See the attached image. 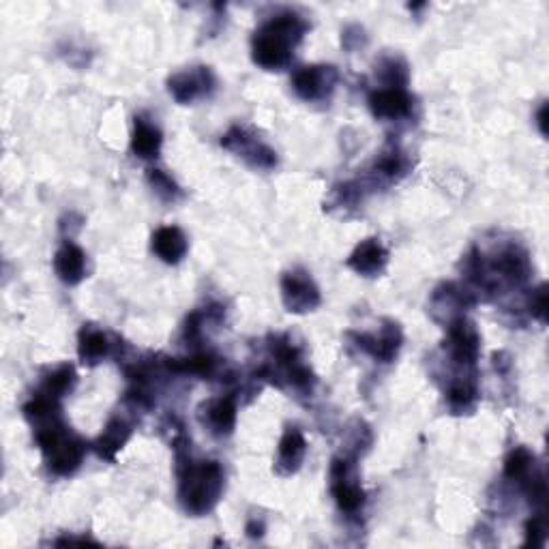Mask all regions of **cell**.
<instances>
[{
	"label": "cell",
	"mask_w": 549,
	"mask_h": 549,
	"mask_svg": "<svg viewBox=\"0 0 549 549\" xmlns=\"http://www.w3.org/2000/svg\"><path fill=\"white\" fill-rule=\"evenodd\" d=\"M221 146L254 170L269 172L275 170L279 163L275 148L266 144L256 131H251L245 125H232L224 136H221Z\"/></svg>",
	"instance_id": "obj_8"
},
{
	"label": "cell",
	"mask_w": 549,
	"mask_h": 549,
	"mask_svg": "<svg viewBox=\"0 0 549 549\" xmlns=\"http://www.w3.org/2000/svg\"><path fill=\"white\" fill-rule=\"evenodd\" d=\"M412 170V161L408 153L397 142L384 146V151L376 157L369 168V183L376 185H395L406 178Z\"/></svg>",
	"instance_id": "obj_16"
},
{
	"label": "cell",
	"mask_w": 549,
	"mask_h": 549,
	"mask_svg": "<svg viewBox=\"0 0 549 549\" xmlns=\"http://www.w3.org/2000/svg\"><path fill=\"white\" fill-rule=\"evenodd\" d=\"M526 309L534 320H539L541 324H547V286L545 284L530 290L528 299H526Z\"/></svg>",
	"instance_id": "obj_28"
},
{
	"label": "cell",
	"mask_w": 549,
	"mask_h": 549,
	"mask_svg": "<svg viewBox=\"0 0 549 549\" xmlns=\"http://www.w3.org/2000/svg\"><path fill=\"white\" fill-rule=\"evenodd\" d=\"M309 28V22L301 13L292 9L277 11L275 16L264 20L251 37V58L264 71L290 67Z\"/></svg>",
	"instance_id": "obj_4"
},
{
	"label": "cell",
	"mask_w": 549,
	"mask_h": 549,
	"mask_svg": "<svg viewBox=\"0 0 549 549\" xmlns=\"http://www.w3.org/2000/svg\"><path fill=\"white\" fill-rule=\"evenodd\" d=\"M305 455H307V440L303 432L296 425H288L277 447L275 472L279 477H292V474L301 470Z\"/></svg>",
	"instance_id": "obj_20"
},
{
	"label": "cell",
	"mask_w": 549,
	"mask_h": 549,
	"mask_svg": "<svg viewBox=\"0 0 549 549\" xmlns=\"http://www.w3.org/2000/svg\"><path fill=\"white\" fill-rule=\"evenodd\" d=\"M264 530H266V526H264V519L260 517H249V522H247V526H245V532H247V537H251V539H260L262 537V534H264Z\"/></svg>",
	"instance_id": "obj_31"
},
{
	"label": "cell",
	"mask_w": 549,
	"mask_h": 549,
	"mask_svg": "<svg viewBox=\"0 0 549 549\" xmlns=\"http://www.w3.org/2000/svg\"><path fill=\"white\" fill-rule=\"evenodd\" d=\"M133 434V423L125 417V414H114V417L103 427L99 438L91 444V449L97 453L99 459H106V462L114 464L116 455L125 449Z\"/></svg>",
	"instance_id": "obj_21"
},
{
	"label": "cell",
	"mask_w": 549,
	"mask_h": 549,
	"mask_svg": "<svg viewBox=\"0 0 549 549\" xmlns=\"http://www.w3.org/2000/svg\"><path fill=\"white\" fill-rule=\"evenodd\" d=\"M151 249L163 264L174 266L178 262H183V258L187 256L189 241L185 232L178 226H161L153 234Z\"/></svg>",
	"instance_id": "obj_23"
},
{
	"label": "cell",
	"mask_w": 549,
	"mask_h": 549,
	"mask_svg": "<svg viewBox=\"0 0 549 549\" xmlns=\"http://www.w3.org/2000/svg\"><path fill=\"white\" fill-rule=\"evenodd\" d=\"M163 146V133L161 129L148 121L146 116L133 118V131H131V153L138 159L153 161L159 157Z\"/></svg>",
	"instance_id": "obj_24"
},
{
	"label": "cell",
	"mask_w": 549,
	"mask_h": 549,
	"mask_svg": "<svg viewBox=\"0 0 549 549\" xmlns=\"http://www.w3.org/2000/svg\"><path fill=\"white\" fill-rule=\"evenodd\" d=\"M146 181H148V185H151V189L155 191V196L161 202L174 204V202H178L185 196V191L181 189V185H178L168 172H163L159 168L148 170L146 172Z\"/></svg>",
	"instance_id": "obj_27"
},
{
	"label": "cell",
	"mask_w": 549,
	"mask_h": 549,
	"mask_svg": "<svg viewBox=\"0 0 549 549\" xmlns=\"http://www.w3.org/2000/svg\"><path fill=\"white\" fill-rule=\"evenodd\" d=\"M198 421L213 438H228L232 436L236 421H239V402L236 395L226 393L206 399L198 408Z\"/></svg>",
	"instance_id": "obj_14"
},
{
	"label": "cell",
	"mask_w": 549,
	"mask_h": 549,
	"mask_svg": "<svg viewBox=\"0 0 549 549\" xmlns=\"http://www.w3.org/2000/svg\"><path fill=\"white\" fill-rule=\"evenodd\" d=\"M114 352L112 337L97 324H84L78 333V356L86 367H97Z\"/></svg>",
	"instance_id": "obj_22"
},
{
	"label": "cell",
	"mask_w": 549,
	"mask_h": 549,
	"mask_svg": "<svg viewBox=\"0 0 549 549\" xmlns=\"http://www.w3.org/2000/svg\"><path fill=\"white\" fill-rule=\"evenodd\" d=\"M52 266H54L56 277L61 279L65 286H78L88 275V260H86L84 249L73 243L71 239L63 241L61 247L56 249Z\"/></svg>",
	"instance_id": "obj_19"
},
{
	"label": "cell",
	"mask_w": 549,
	"mask_h": 549,
	"mask_svg": "<svg viewBox=\"0 0 549 549\" xmlns=\"http://www.w3.org/2000/svg\"><path fill=\"white\" fill-rule=\"evenodd\" d=\"M176 462V496L181 509L191 517H204L215 511L226 492V472L215 459H194L189 438L178 432L172 440Z\"/></svg>",
	"instance_id": "obj_2"
},
{
	"label": "cell",
	"mask_w": 549,
	"mask_h": 549,
	"mask_svg": "<svg viewBox=\"0 0 549 549\" xmlns=\"http://www.w3.org/2000/svg\"><path fill=\"white\" fill-rule=\"evenodd\" d=\"M545 541H547V519L543 513H537L526 522V545L543 547Z\"/></svg>",
	"instance_id": "obj_29"
},
{
	"label": "cell",
	"mask_w": 549,
	"mask_h": 549,
	"mask_svg": "<svg viewBox=\"0 0 549 549\" xmlns=\"http://www.w3.org/2000/svg\"><path fill=\"white\" fill-rule=\"evenodd\" d=\"M346 266L361 277H380L389 266V251L380 239H365L354 247Z\"/></svg>",
	"instance_id": "obj_17"
},
{
	"label": "cell",
	"mask_w": 549,
	"mask_h": 549,
	"mask_svg": "<svg viewBox=\"0 0 549 549\" xmlns=\"http://www.w3.org/2000/svg\"><path fill=\"white\" fill-rule=\"evenodd\" d=\"M266 356L256 376L275 384L279 389H290L296 395H311L316 389L318 378L314 369L305 363L303 346L296 344L292 335L275 333L266 339Z\"/></svg>",
	"instance_id": "obj_5"
},
{
	"label": "cell",
	"mask_w": 549,
	"mask_h": 549,
	"mask_svg": "<svg viewBox=\"0 0 549 549\" xmlns=\"http://www.w3.org/2000/svg\"><path fill=\"white\" fill-rule=\"evenodd\" d=\"M376 78L380 86H408L410 71L402 56H382L376 63Z\"/></svg>",
	"instance_id": "obj_26"
},
{
	"label": "cell",
	"mask_w": 549,
	"mask_h": 549,
	"mask_svg": "<svg viewBox=\"0 0 549 549\" xmlns=\"http://www.w3.org/2000/svg\"><path fill=\"white\" fill-rule=\"evenodd\" d=\"M217 91V78L211 67L196 65L183 71H176L168 78V93L181 106H191V103L213 97Z\"/></svg>",
	"instance_id": "obj_9"
},
{
	"label": "cell",
	"mask_w": 549,
	"mask_h": 549,
	"mask_svg": "<svg viewBox=\"0 0 549 549\" xmlns=\"http://www.w3.org/2000/svg\"><path fill=\"white\" fill-rule=\"evenodd\" d=\"M354 346L367 356H372L376 363L389 365L393 363L399 350L404 346V331L395 320H382L378 331L374 333H352Z\"/></svg>",
	"instance_id": "obj_11"
},
{
	"label": "cell",
	"mask_w": 549,
	"mask_h": 549,
	"mask_svg": "<svg viewBox=\"0 0 549 549\" xmlns=\"http://www.w3.org/2000/svg\"><path fill=\"white\" fill-rule=\"evenodd\" d=\"M369 110L380 121H406L414 110V97L410 95L408 86H376L369 93Z\"/></svg>",
	"instance_id": "obj_15"
},
{
	"label": "cell",
	"mask_w": 549,
	"mask_h": 549,
	"mask_svg": "<svg viewBox=\"0 0 549 549\" xmlns=\"http://www.w3.org/2000/svg\"><path fill=\"white\" fill-rule=\"evenodd\" d=\"M337 82L339 71L335 65H305L292 73V91L309 103L331 99Z\"/></svg>",
	"instance_id": "obj_12"
},
{
	"label": "cell",
	"mask_w": 549,
	"mask_h": 549,
	"mask_svg": "<svg viewBox=\"0 0 549 549\" xmlns=\"http://www.w3.org/2000/svg\"><path fill=\"white\" fill-rule=\"evenodd\" d=\"M444 329H447V339L442 341V350L451 365L459 372H477V363L481 359V333L477 324L464 316L453 320Z\"/></svg>",
	"instance_id": "obj_7"
},
{
	"label": "cell",
	"mask_w": 549,
	"mask_h": 549,
	"mask_svg": "<svg viewBox=\"0 0 549 549\" xmlns=\"http://www.w3.org/2000/svg\"><path fill=\"white\" fill-rule=\"evenodd\" d=\"M537 127L541 131V136H547V101L541 103V108L537 112Z\"/></svg>",
	"instance_id": "obj_33"
},
{
	"label": "cell",
	"mask_w": 549,
	"mask_h": 549,
	"mask_svg": "<svg viewBox=\"0 0 549 549\" xmlns=\"http://www.w3.org/2000/svg\"><path fill=\"white\" fill-rule=\"evenodd\" d=\"M462 271L466 288L496 296L504 290L526 286L532 275V262L528 251L511 241L492 251L472 247L462 262Z\"/></svg>",
	"instance_id": "obj_3"
},
{
	"label": "cell",
	"mask_w": 549,
	"mask_h": 549,
	"mask_svg": "<svg viewBox=\"0 0 549 549\" xmlns=\"http://www.w3.org/2000/svg\"><path fill=\"white\" fill-rule=\"evenodd\" d=\"M341 46L346 50H356V48H365L367 46V35L363 31V26L359 24H350L341 31Z\"/></svg>",
	"instance_id": "obj_30"
},
{
	"label": "cell",
	"mask_w": 549,
	"mask_h": 549,
	"mask_svg": "<svg viewBox=\"0 0 549 549\" xmlns=\"http://www.w3.org/2000/svg\"><path fill=\"white\" fill-rule=\"evenodd\" d=\"M76 384H78L76 367L69 365V363H63V365H56L54 369H50V372L46 376H43V382H41L39 391L61 402L63 397H67V395L73 393V389H76Z\"/></svg>",
	"instance_id": "obj_25"
},
{
	"label": "cell",
	"mask_w": 549,
	"mask_h": 549,
	"mask_svg": "<svg viewBox=\"0 0 549 549\" xmlns=\"http://www.w3.org/2000/svg\"><path fill=\"white\" fill-rule=\"evenodd\" d=\"M329 487L337 509L346 517H356L363 513L367 494L363 489L354 455H339L333 459L329 470Z\"/></svg>",
	"instance_id": "obj_6"
},
{
	"label": "cell",
	"mask_w": 549,
	"mask_h": 549,
	"mask_svg": "<svg viewBox=\"0 0 549 549\" xmlns=\"http://www.w3.org/2000/svg\"><path fill=\"white\" fill-rule=\"evenodd\" d=\"M22 412L33 427L46 468L54 477H73L82 468L91 447L65 423L61 402L37 391L24 404Z\"/></svg>",
	"instance_id": "obj_1"
},
{
	"label": "cell",
	"mask_w": 549,
	"mask_h": 549,
	"mask_svg": "<svg viewBox=\"0 0 549 549\" xmlns=\"http://www.w3.org/2000/svg\"><path fill=\"white\" fill-rule=\"evenodd\" d=\"M474 303H477V294L470 288L459 286L455 281H444L429 296V314L436 322L447 326L457 318H464Z\"/></svg>",
	"instance_id": "obj_13"
},
{
	"label": "cell",
	"mask_w": 549,
	"mask_h": 549,
	"mask_svg": "<svg viewBox=\"0 0 549 549\" xmlns=\"http://www.w3.org/2000/svg\"><path fill=\"white\" fill-rule=\"evenodd\" d=\"M54 545H97V541L88 539V537H82V539H78V537H65V539H56Z\"/></svg>",
	"instance_id": "obj_32"
},
{
	"label": "cell",
	"mask_w": 549,
	"mask_h": 549,
	"mask_svg": "<svg viewBox=\"0 0 549 549\" xmlns=\"http://www.w3.org/2000/svg\"><path fill=\"white\" fill-rule=\"evenodd\" d=\"M481 399L477 372H457L444 391V402L451 414H470Z\"/></svg>",
	"instance_id": "obj_18"
},
{
	"label": "cell",
	"mask_w": 549,
	"mask_h": 549,
	"mask_svg": "<svg viewBox=\"0 0 549 549\" xmlns=\"http://www.w3.org/2000/svg\"><path fill=\"white\" fill-rule=\"evenodd\" d=\"M281 288V301L290 314L303 316L311 314L322 305V294L320 288L305 269H292L281 275L279 281Z\"/></svg>",
	"instance_id": "obj_10"
}]
</instances>
